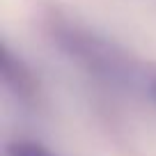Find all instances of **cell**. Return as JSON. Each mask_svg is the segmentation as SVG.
Wrapping results in <instances>:
<instances>
[{
  "label": "cell",
  "instance_id": "1",
  "mask_svg": "<svg viewBox=\"0 0 156 156\" xmlns=\"http://www.w3.org/2000/svg\"><path fill=\"white\" fill-rule=\"evenodd\" d=\"M9 156H53V154L34 142H14V145H9Z\"/></svg>",
  "mask_w": 156,
  "mask_h": 156
}]
</instances>
